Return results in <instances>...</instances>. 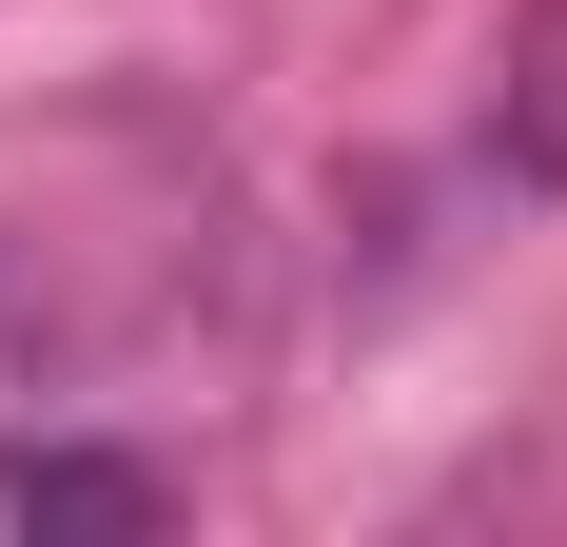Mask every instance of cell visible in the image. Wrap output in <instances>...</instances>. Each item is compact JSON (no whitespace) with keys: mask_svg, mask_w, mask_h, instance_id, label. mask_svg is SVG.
Segmentation results:
<instances>
[{"mask_svg":"<svg viewBox=\"0 0 567 547\" xmlns=\"http://www.w3.org/2000/svg\"><path fill=\"white\" fill-rule=\"evenodd\" d=\"M0 508L40 547H157L176 489H157V450H99V431H40V450H0Z\"/></svg>","mask_w":567,"mask_h":547,"instance_id":"cell-1","label":"cell"},{"mask_svg":"<svg viewBox=\"0 0 567 547\" xmlns=\"http://www.w3.org/2000/svg\"><path fill=\"white\" fill-rule=\"evenodd\" d=\"M489 176L509 196H567V0H528L509 59H489Z\"/></svg>","mask_w":567,"mask_h":547,"instance_id":"cell-2","label":"cell"}]
</instances>
